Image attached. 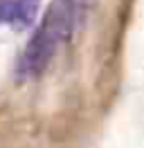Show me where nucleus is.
<instances>
[{"label": "nucleus", "instance_id": "obj_2", "mask_svg": "<svg viewBox=\"0 0 144 148\" xmlns=\"http://www.w3.org/2000/svg\"><path fill=\"white\" fill-rule=\"evenodd\" d=\"M41 0H0V23L14 29H27L38 16Z\"/></svg>", "mask_w": 144, "mask_h": 148}, {"label": "nucleus", "instance_id": "obj_1", "mask_svg": "<svg viewBox=\"0 0 144 148\" xmlns=\"http://www.w3.org/2000/svg\"><path fill=\"white\" fill-rule=\"evenodd\" d=\"M59 43H61L59 32L52 27V23L47 18H43V23L38 25L34 36L29 38L25 52L18 61V76L23 81L41 76L45 72V67L50 65V58L54 56V49H56Z\"/></svg>", "mask_w": 144, "mask_h": 148}, {"label": "nucleus", "instance_id": "obj_4", "mask_svg": "<svg viewBox=\"0 0 144 148\" xmlns=\"http://www.w3.org/2000/svg\"><path fill=\"white\" fill-rule=\"evenodd\" d=\"M92 2H95V0H79V5H81V9H83V11H88L90 7H92Z\"/></svg>", "mask_w": 144, "mask_h": 148}, {"label": "nucleus", "instance_id": "obj_3", "mask_svg": "<svg viewBox=\"0 0 144 148\" xmlns=\"http://www.w3.org/2000/svg\"><path fill=\"white\" fill-rule=\"evenodd\" d=\"M77 9H79V0H52L45 18L52 23V27L59 32L61 40H68L74 32L77 23Z\"/></svg>", "mask_w": 144, "mask_h": 148}]
</instances>
